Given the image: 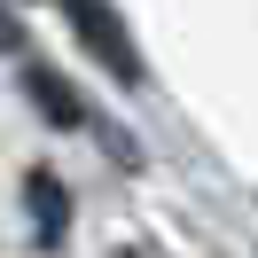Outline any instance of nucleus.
Masks as SVG:
<instances>
[{"label":"nucleus","mask_w":258,"mask_h":258,"mask_svg":"<svg viewBox=\"0 0 258 258\" xmlns=\"http://www.w3.org/2000/svg\"><path fill=\"white\" fill-rule=\"evenodd\" d=\"M63 8H71V32H79L86 47L102 55V71H110L117 86H133V79H141V55H133V32H125V24L110 16V0H63Z\"/></svg>","instance_id":"1"},{"label":"nucleus","mask_w":258,"mask_h":258,"mask_svg":"<svg viewBox=\"0 0 258 258\" xmlns=\"http://www.w3.org/2000/svg\"><path fill=\"white\" fill-rule=\"evenodd\" d=\"M24 94H32V102H39V110H47V117H55L63 133H79V125H86V102L71 94V86L55 79L47 63H24Z\"/></svg>","instance_id":"2"},{"label":"nucleus","mask_w":258,"mask_h":258,"mask_svg":"<svg viewBox=\"0 0 258 258\" xmlns=\"http://www.w3.org/2000/svg\"><path fill=\"white\" fill-rule=\"evenodd\" d=\"M24 204H32L39 242H63V219H71V204H63V180H55V172H32V180H24Z\"/></svg>","instance_id":"3"}]
</instances>
